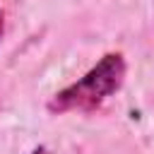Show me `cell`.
<instances>
[{
    "label": "cell",
    "mask_w": 154,
    "mask_h": 154,
    "mask_svg": "<svg viewBox=\"0 0 154 154\" xmlns=\"http://www.w3.org/2000/svg\"><path fill=\"white\" fill-rule=\"evenodd\" d=\"M0 36H2V14H0Z\"/></svg>",
    "instance_id": "2"
},
{
    "label": "cell",
    "mask_w": 154,
    "mask_h": 154,
    "mask_svg": "<svg viewBox=\"0 0 154 154\" xmlns=\"http://www.w3.org/2000/svg\"><path fill=\"white\" fill-rule=\"evenodd\" d=\"M123 79V60L120 55H106L84 79H79L77 84H72L70 89H65L63 94H58V99L51 103V108L55 111H67V108H89L94 103H99L103 96H108L113 89H118Z\"/></svg>",
    "instance_id": "1"
}]
</instances>
